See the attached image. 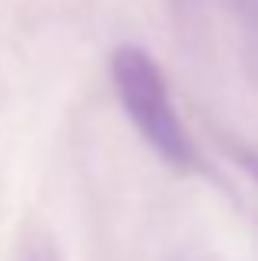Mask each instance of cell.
<instances>
[{"mask_svg":"<svg viewBox=\"0 0 258 261\" xmlns=\"http://www.w3.org/2000/svg\"><path fill=\"white\" fill-rule=\"evenodd\" d=\"M110 73L126 116L133 119L142 139L156 149V155L175 169L199 166V152L175 113L172 96H169V80L162 66L152 60V53L129 43L119 46L110 60Z\"/></svg>","mask_w":258,"mask_h":261,"instance_id":"cell-1","label":"cell"}]
</instances>
